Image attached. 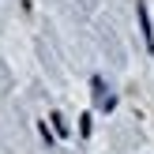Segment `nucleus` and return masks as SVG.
<instances>
[{"mask_svg":"<svg viewBox=\"0 0 154 154\" xmlns=\"http://www.w3.org/2000/svg\"><path fill=\"white\" fill-rule=\"evenodd\" d=\"M139 26H143V42H147V49L154 53V26H150V11H147V4H139Z\"/></svg>","mask_w":154,"mask_h":154,"instance_id":"f257e3e1","label":"nucleus"},{"mask_svg":"<svg viewBox=\"0 0 154 154\" xmlns=\"http://www.w3.org/2000/svg\"><path fill=\"white\" fill-rule=\"evenodd\" d=\"M94 102H98V109H113V94H105L102 79H94Z\"/></svg>","mask_w":154,"mask_h":154,"instance_id":"f03ea898","label":"nucleus"}]
</instances>
